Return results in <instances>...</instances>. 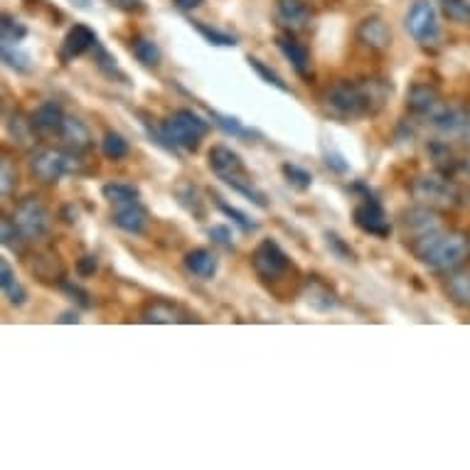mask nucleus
I'll use <instances>...</instances> for the list:
<instances>
[{
    "mask_svg": "<svg viewBox=\"0 0 470 470\" xmlns=\"http://www.w3.org/2000/svg\"><path fill=\"white\" fill-rule=\"evenodd\" d=\"M392 89L382 79H364V81H338L325 91V107L340 121L372 116L384 107Z\"/></svg>",
    "mask_w": 470,
    "mask_h": 470,
    "instance_id": "obj_1",
    "label": "nucleus"
},
{
    "mask_svg": "<svg viewBox=\"0 0 470 470\" xmlns=\"http://www.w3.org/2000/svg\"><path fill=\"white\" fill-rule=\"evenodd\" d=\"M412 254L433 271L453 274L470 259V236L466 232H429L412 239Z\"/></svg>",
    "mask_w": 470,
    "mask_h": 470,
    "instance_id": "obj_2",
    "label": "nucleus"
},
{
    "mask_svg": "<svg viewBox=\"0 0 470 470\" xmlns=\"http://www.w3.org/2000/svg\"><path fill=\"white\" fill-rule=\"evenodd\" d=\"M212 124L195 114L192 108H180L173 116L167 118L160 128H150V136H156V143L166 146L170 153L177 148L183 150H197L200 141L209 133Z\"/></svg>",
    "mask_w": 470,
    "mask_h": 470,
    "instance_id": "obj_3",
    "label": "nucleus"
},
{
    "mask_svg": "<svg viewBox=\"0 0 470 470\" xmlns=\"http://www.w3.org/2000/svg\"><path fill=\"white\" fill-rule=\"evenodd\" d=\"M207 163H209V170L215 173L219 180H225L226 185L236 190L239 195L249 197V202H254L256 207H261L266 209L269 202H266L264 192H259L254 185H252V177L246 173L244 163H242V158L236 150L226 146H215L209 150V156H207Z\"/></svg>",
    "mask_w": 470,
    "mask_h": 470,
    "instance_id": "obj_4",
    "label": "nucleus"
},
{
    "mask_svg": "<svg viewBox=\"0 0 470 470\" xmlns=\"http://www.w3.org/2000/svg\"><path fill=\"white\" fill-rule=\"evenodd\" d=\"M412 195L419 205L446 209V207L461 205V190L453 185L449 175H422L412 183Z\"/></svg>",
    "mask_w": 470,
    "mask_h": 470,
    "instance_id": "obj_5",
    "label": "nucleus"
},
{
    "mask_svg": "<svg viewBox=\"0 0 470 470\" xmlns=\"http://www.w3.org/2000/svg\"><path fill=\"white\" fill-rule=\"evenodd\" d=\"M13 222H15L20 235L25 236L28 242H39V239H45L49 235L52 217H49V209L39 197L30 195L25 200H20V205L15 207Z\"/></svg>",
    "mask_w": 470,
    "mask_h": 470,
    "instance_id": "obj_6",
    "label": "nucleus"
},
{
    "mask_svg": "<svg viewBox=\"0 0 470 470\" xmlns=\"http://www.w3.org/2000/svg\"><path fill=\"white\" fill-rule=\"evenodd\" d=\"M406 30L419 45L429 47V45H436L441 39V22H439V13L433 8V3L429 0H419L414 3L412 10L406 13Z\"/></svg>",
    "mask_w": 470,
    "mask_h": 470,
    "instance_id": "obj_7",
    "label": "nucleus"
},
{
    "mask_svg": "<svg viewBox=\"0 0 470 470\" xmlns=\"http://www.w3.org/2000/svg\"><path fill=\"white\" fill-rule=\"evenodd\" d=\"M252 266H254L259 278L278 281L291 269V259H288V254H286L281 246L276 244L274 239H264L254 249V254H252Z\"/></svg>",
    "mask_w": 470,
    "mask_h": 470,
    "instance_id": "obj_8",
    "label": "nucleus"
},
{
    "mask_svg": "<svg viewBox=\"0 0 470 470\" xmlns=\"http://www.w3.org/2000/svg\"><path fill=\"white\" fill-rule=\"evenodd\" d=\"M353 219L364 235L380 236V239H387V236L392 235V222L387 219L382 202L372 195H364L363 202L355 207Z\"/></svg>",
    "mask_w": 470,
    "mask_h": 470,
    "instance_id": "obj_9",
    "label": "nucleus"
},
{
    "mask_svg": "<svg viewBox=\"0 0 470 470\" xmlns=\"http://www.w3.org/2000/svg\"><path fill=\"white\" fill-rule=\"evenodd\" d=\"M30 170H32V175L38 177L39 183L52 185V183H57V180H62V175L69 173V156L59 153L55 148H39L30 158Z\"/></svg>",
    "mask_w": 470,
    "mask_h": 470,
    "instance_id": "obj_10",
    "label": "nucleus"
},
{
    "mask_svg": "<svg viewBox=\"0 0 470 470\" xmlns=\"http://www.w3.org/2000/svg\"><path fill=\"white\" fill-rule=\"evenodd\" d=\"M97 32L91 28H87V25H74V28L69 30L67 35H64V39H62V49H59V59L64 62V64H69L72 59L81 57L84 52H89V49L97 47Z\"/></svg>",
    "mask_w": 470,
    "mask_h": 470,
    "instance_id": "obj_11",
    "label": "nucleus"
},
{
    "mask_svg": "<svg viewBox=\"0 0 470 470\" xmlns=\"http://www.w3.org/2000/svg\"><path fill=\"white\" fill-rule=\"evenodd\" d=\"M402 226L404 235L409 239H419V236L429 235V232H436L441 229V219L433 212V207H414L409 212H404L402 217Z\"/></svg>",
    "mask_w": 470,
    "mask_h": 470,
    "instance_id": "obj_12",
    "label": "nucleus"
},
{
    "mask_svg": "<svg viewBox=\"0 0 470 470\" xmlns=\"http://www.w3.org/2000/svg\"><path fill=\"white\" fill-rule=\"evenodd\" d=\"M276 47L281 49V55L291 62V67L295 69L298 77L311 79V74H313V69H311V52L298 39H294L291 35H278L276 38Z\"/></svg>",
    "mask_w": 470,
    "mask_h": 470,
    "instance_id": "obj_13",
    "label": "nucleus"
},
{
    "mask_svg": "<svg viewBox=\"0 0 470 470\" xmlns=\"http://www.w3.org/2000/svg\"><path fill=\"white\" fill-rule=\"evenodd\" d=\"M436 131H441L443 136H466L468 128V108H449L441 107L432 118H429Z\"/></svg>",
    "mask_w": 470,
    "mask_h": 470,
    "instance_id": "obj_14",
    "label": "nucleus"
},
{
    "mask_svg": "<svg viewBox=\"0 0 470 470\" xmlns=\"http://www.w3.org/2000/svg\"><path fill=\"white\" fill-rule=\"evenodd\" d=\"M276 18L288 32H298L308 28L311 10L305 8L303 0H276Z\"/></svg>",
    "mask_w": 470,
    "mask_h": 470,
    "instance_id": "obj_15",
    "label": "nucleus"
},
{
    "mask_svg": "<svg viewBox=\"0 0 470 470\" xmlns=\"http://www.w3.org/2000/svg\"><path fill=\"white\" fill-rule=\"evenodd\" d=\"M406 107L409 111H414L416 116L432 118L439 108H441V97L439 91L429 84H414L406 94Z\"/></svg>",
    "mask_w": 470,
    "mask_h": 470,
    "instance_id": "obj_16",
    "label": "nucleus"
},
{
    "mask_svg": "<svg viewBox=\"0 0 470 470\" xmlns=\"http://www.w3.org/2000/svg\"><path fill=\"white\" fill-rule=\"evenodd\" d=\"M357 38L370 49H387L392 45V30L382 18L372 15V18H364L357 25Z\"/></svg>",
    "mask_w": 470,
    "mask_h": 470,
    "instance_id": "obj_17",
    "label": "nucleus"
},
{
    "mask_svg": "<svg viewBox=\"0 0 470 470\" xmlns=\"http://www.w3.org/2000/svg\"><path fill=\"white\" fill-rule=\"evenodd\" d=\"M303 298L305 303L311 305L313 311H318V313H330V311H335L338 308V294H335L330 286H325L323 281H318V278H311L308 284H305L303 288Z\"/></svg>",
    "mask_w": 470,
    "mask_h": 470,
    "instance_id": "obj_18",
    "label": "nucleus"
},
{
    "mask_svg": "<svg viewBox=\"0 0 470 470\" xmlns=\"http://www.w3.org/2000/svg\"><path fill=\"white\" fill-rule=\"evenodd\" d=\"M64 111L59 107V101H45L42 107H38V111L32 114V124L38 128L39 133L45 136H52V133H59L62 126H64Z\"/></svg>",
    "mask_w": 470,
    "mask_h": 470,
    "instance_id": "obj_19",
    "label": "nucleus"
},
{
    "mask_svg": "<svg viewBox=\"0 0 470 470\" xmlns=\"http://www.w3.org/2000/svg\"><path fill=\"white\" fill-rule=\"evenodd\" d=\"M114 225L118 229L128 232V235H143V229L148 225L146 207H141V202L118 207L116 212H114Z\"/></svg>",
    "mask_w": 470,
    "mask_h": 470,
    "instance_id": "obj_20",
    "label": "nucleus"
},
{
    "mask_svg": "<svg viewBox=\"0 0 470 470\" xmlns=\"http://www.w3.org/2000/svg\"><path fill=\"white\" fill-rule=\"evenodd\" d=\"M59 136H62V141H64L74 153H84V150H89V148L94 146L87 124L74 116L64 118V126L59 131Z\"/></svg>",
    "mask_w": 470,
    "mask_h": 470,
    "instance_id": "obj_21",
    "label": "nucleus"
},
{
    "mask_svg": "<svg viewBox=\"0 0 470 470\" xmlns=\"http://www.w3.org/2000/svg\"><path fill=\"white\" fill-rule=\"evenodd\" d=\"M217 266H219V261H217V256L209 249H192V252L185 254V269L197 278H202V281L215 278Z\"/></svg>",
    "mask_w": 470,
    "mask_h": 470,
    "instance_id": "obj_22",
    "label": "nucleus"
},
{
    "mask_svg": "<svg viewBox=\"0 0 470 470\" xmlns=\"http://www.w3.org/2000/svg\"><path fill=\"white\" fill-rule=\"evenodd\" d=\"M143 320L146 323H185L190 320L175 303H167V301H153L146 305L143 311Z\"/></svg>",
    "mask_w": 470,
    "mask_h": 470,
    "instance_id": "obj_23",
    "label": "nucleus"
},
{
    "mask_svg": "<svg viewBox=\"0 0 470 470\" xmlns=\"http://www.w3.org/2000/svg\"><path fill=\"white\" fill-rule=\"evenodd\" d=\"M8 131L18 146L22 148L35 146V131H38V128L32 124V118L22 116L20 111H15V114H10L8 116Z\"/></svg>",
    "mask_w": 470,
    "mask_h": 470,
    "instance_id": "obj_24",
    "label": "nucleus"
},
{
    "mask_svg": "<svg viewBox=\"0 0 470 470\" xmlns=\"http://www.w3.org/2000/svg\"><path fill=\"white\" fill-rule=\"evenodd\" d=\"M429 156H432L436 170L443 173V175H453L461 167V160L456 158V153L449 148L446 141H433L432 146H429Z\"/></svg>",
    "mask_w": 470,
    "mask_h": 470,
    "instance_id": "obj_25",
    "label": "nucleus"
},
{
    "mask_svg": "<svg viewBox=\"0 0 470 470\" xmlns=\"http://www.w3.org/2000/svg\"><path fill=\"white\" fill-rule=\"evenodd\" d=\"M101 195L104 200H108L111 205H133L141 200V192H138V187L128 185V183H108V185L101 187Z\"/></svg>",
    "mask_w": 470,
    "mask_h": 470,
    "instance_id": "obj_26",
    "label": "nucleus"
},
{
    "mask_svg": "<svg viewBox=\"0 0 470 470\" xmlns=\"http://www.w3.org/2000/svg\"><path fill=\"white\" fill-rule=\"evenodd\" d=\"M175 197H177V202L185 207L190 215L197 217V219H205V200H202L200 190H197L192 183L177 185L175 187Z\"/></svg>",
    "mask_w": 470,
    "mask_h": 470,
    "instance_id": "obj_27",
    "label": "nucleus"
},
{
    "mask_svg": "<svg viewBox=\"0 0 470 470\" xmlns=\"http://www.w3.org/2000/svg\"><path fill=\"white\" fill-rule=\"evenodd\" d=\"M131 49H133V57L143 64V67H158L160 64V59H163V52H160V47H158V42L153 38H136L133 39V45H131Z\"/></svg>",
    "mask_w": 470,
    "mask_h": 470,
    "instance_id": "obj_28",
    "label": "nucleus"
},
{
    "mask_svg": "<svg viewBox=\"0 0 470 470\" xmlns=\"http://www.w3.org/2000/svg\"><path fill=\"white\" fill-rule=\"evenodd\" d=\"M446 294L453 303L470 308V274H453L446 281Z\"/></svg>",
    "mask_w": 470,
    "mask_h": 470,
    "instance_id": "obj_29",
    "label": "nucleus"
},
{
    "mask_svg": "<svg viewBox=\"0 0 470 470\" xmlns=\"http://www.w3.org/2000/svg\"><path fill=\"white\" fill-rule=\"evenodd\" d=\"M101 153L108 158V160H124V158L131 153V146L128 141L116 131H108L104 141H101Z\"/></svg>",
    "mask_w": 470,
    "mask_h": 470,
    "instance_id": "obj_30",
    "label": "nucleus"
},
{
    "mask_svg": "<svg viewBox=\"0 0 470 470\" xmlns=\"http://www.w3.org/2000/svg\"><path fill=\"white\" fill-rule=\"evenodd\" d=\"M0 236H3V246H5L8 252H13V254H22V252H25V242H28V239L20 235V229L15 226V222L8 219V217H3Z\"/></svg>",
    "mask_w": 470,
    "mask_h": 470,
    "instance_id": "obj_31",
    "label": "nucleus"
},
{
    "mask_svg": "<svg viewBox=\"0 0 470 470\" xmlns=\"http://www.w3.org/2000/svg\"><path fill=\"white\" fill-rule=\"evenodd\" d=\"M3 62L20 74H28L32 69V57L28 52H22L18 45H8V42H3Z\"/></svg>",
    "mask_w": 470,
    "mask_h": 470,
    "instance_id": "obj_32",
    "label": "nucleus"
},
{
    "mask_svg": "<svg viewBox=\"0 0 470 470\" xmlns=\"http://www.w3.org/2000/svg\"><path fill=\"white\" fill-rule=\"evenodd\" d=\"M207 114H209V118H212V124L222 128V131L229 133V136H235V138L249 136V131L242 126V121H239V118L229 116V114H219V111H215V108H207Z\"/></svg>",
    "mask_w": 470,
    "mask_h": 470,
    "instance_id": "obj_33",
    "label": "nucleus"
},
{
    "mask_svg": "<svg viewBox=\"0 0 470 470\" xmlns=\"http://www.w3.org/2000/svg\"><path fill=\"white\" fill-rule=\"evenodd\" d=\"M192 28H195L197 32H200V35L209 42V45H217V47H235L236 45L235 35L222 32V30H217V28H209V25H205V22H197V20H192Z\"/></svg>",
    "mask_w": 470,
    "mask_h": 470,
    "instance_id": "obj_34",
    "label": "nucleus"
},
{
    "mask_svg": "<svg viewBox=\"0 0 470 470\" xmlns=\"http://www.w3.org/2000/svg\"><path fill=\"white\" fill-rule=\"evenodd\" d=\"M246 62H249V67L254 69V72H256V74H259V77L264 79L266 84H271V87H276V89H278V91H284V94H291V87H288V84H286L284 79H281V77H278V74H276L274 69L269 67V64H264L261 59L249 57V59H246Z\"/></svg>",
    "mask_w": 470,
    "mask_h": 470,
    "instance_id": "obj_35",
    "label": "nucleus"
},
{
    "mask_svg": "<svg viewBox=\"0 0 470 470\" xmlns=\"http://www.w3.org/2000/svg\"><path fill=\"white\" fill-rule=\"evenodd\" d=\"M0 38L8 45H18L22 39L28 38V28L20 22V20L10 18V15H3V22H0Z\"/></svg>",
    "mask_w": 470,
    "mask_h": 470,
    "instance_id": "obj_36",
    "label": "nucleus"
},
{
    "mask_svg": "<svg viewBox=\"0 0 470 470\" xmlns=\"http://www.w3.org/2000/svg\"><path fill=\"white\" fill-rule=\"evenodd\" d=\"M15 187H18V167L8 156H3V160H0V190H3V197L13 195Z\"/></svg>",
    "mask_w": 470,
    "mask_h": 470,
    "instance_id": "obj_37",
    "label": "nucleus"
},
{
    "mask_svg": "<svg viewBox=\"0 0 470 470\" xmlns=\"http://www.w3.org/2000/svg\"><path fill=\"white\" fill-rule=\"evenodd\" d=\"M281 170H284L286 183L291 187H295V190H308V187L313 185V175H311L305 167L294 166V163H284Z\"/></svg>",
    "mask_w": 470,
    "mask_h": 470,
    "instance_id": "obj_38",
    "label": "nucleus"
},
{
    "mask_svg": "<svg viewBox=\"0 0 470 470\" xmlns=\"http://www.w3.org/2000/svg\"><path fill=\"white\" fill-rule=\"evenodd\" d=\"M215 205L219 207V209H222V212H225V215L229 217V219H232V222H235V225L239 226V229H242V232H246V235H249V232H256V229H259V225H256V222H252V219H249V217H246L244 212H242V209H236V207L226 205L222 197L215 195Z\"/></svg>",
    "mask_w": 470,
    "mask_h": 470,
    "instance_id": "obj_39",
    "label": "nucleus"
},
{
    "mask_svg": "<svg viewBox=\"0 0 470 470\" xmlns=\"http://www.w3.org/2000/svg\"><path fill=\"white\" fill-rule=\"evenodd\" d=\"M94 62H97V67L101 69V72H104L107 77H111V79H126V74H124V72L118 69L116 57H111V55H108L107 49L101 47L98 42H97V57H94Z\"/></svg>",
    "mask_w": 470,
    "mask_h": 470,
    "instance_id": "obj_40",
    "label": "nucleus"
},
{
    "mask_svg": "<svg viewBox=\"0 0 470 470\" xmlns=\"http://www.w3.org/2000/svg\"><path fill=\"white\" fill-rule=\"evenodd\" d=\"M443 13H446L453 22H461V25H468L470 22V3H466V0L443 3Z\"/></svg>",
    "mask_w": 470,
    "mask_h": 470,
    "instance_id": "obj_41",
    "label": "nucleus"
},
{
    "mask_svg": "<svg viewBox=\"0 0 470 470\" xmlns=\"http://www.w3.org/2000/svg\"><path fill=\"white\" fill-rule=\"evenodd\" d=\"M325 239H328V246H330V252H333L338 259H343V261H355V259H357V256H355V252H353V246L347 244L345 239H340L338 235L328 232V235H325Z\"/></svg>",
    "mask_w": 470,
    "mask_h": 470,
    "instance_id": "obj_42",
    "label": "nucleus"
},
{
    "mask_svg": "<svg viewBox=\"0 0 470 470\" xmlns=\"http://www.w3.org/2000/svg\"><path fill=\"white\" fill-rule=\"evenodd\" d=\"M209 239L215 242V244L225 246L229 252H235V236H232V229L225 225H215L209 226Z\"/></svg>",
    "mask_w": 470,
    "mask_h": 470,
    "instance_id": "obj_43",
    "label": "nucleus"
},
{
    "mask_svg": "<svg viewBox=\"0 0 470 470\" xmlns=\"http://www.w3.org/2000/svg\"><path fill=\"white\" fill-rule=\"evenodd\" d=\"M3 291H5V295H8V301L13 305H25V301H28V291L20 286L18 278H15V281H10Z\"/></svg>",
    "mask_w": 470,
    "mask_h": 470,
    "instance_id": "obj_44",
    "label": "nucleus"
},
{
    "mask_svg": "<svg viewBox=\"0 0 470 470\" xmlns=\"http://www.w3.org/2000/svg\"><path fill=\"white\" fill-rule=\"evenodd\" d=\"M97 269H98V259L94 254L81 256V259L77 261V274L81 276V278H89V276H94L97 274Z\"/></svg>",
    "mask_w": 470,
    "mask_h": 470,
    "instance_id": "obj_45",
    "label": "nucleus"
},
{
    "mask_svg": "<svg viewBox=\"0 0 470 470\" xmlns=\"http://www.w3.org/2000/svg\"><path fill=\"white\" fill-rule=\"evenodd\" d=\"M325 166L330 167V170H335V173H340V175L350 170V163H347L340 153H325Z\"/></svg>",
    "mask_w": 470,
    "mask_h": 470,
    "instance_id": "obj_46",
    "label": "nucleus"
},
{
    "mask_svg": "<svg viewBox=\"0 0 470 470\" xmlns=\"http://www.w3.org/2000/svg\"><path fill=\"white\" fill-rule=\"evenodd\" d=\"M62 286H64V291H67L69 295H74V298H77V303L81 305V308H89V305H91V301H89V294L84 291V288H79L77 284H69V281H62Z\"/></svg>",
    "mask_w": 470,
    "mask_h": 470,
    "instance_id": "obj_47",
    "label": "nucleus"
},
{
    "mask_svg": "<svg viewBox=\"0 0 470 470\" xmlns=\"http://www.w3.org/2000/svg\"><path fill=\"white\" fill-rule=\"evenodd\" d=\"M104 3H108L111 8H116V10H126V13L143 8V0H104Z\"/></svg>",
    "mask_w": 470,
    "mask_h": 470,
    "instance_id": "obj_48",
    "label": "nucleus"
},
{
    "mask_svg": "<svg viewBox=\"0 0 470 470\" xmlns=\"http://www.w3.org/2000/svg\"><path fill=\"white\" fill-rule=\"evenodd\" d=\"M10 281H15V274H13V269H10L8 261L3 259V261H0V286L5 288V286H8Z\"/></svg>",
    "mask_w": 470,
    "mask_h": 470,
    "instance_id": "obj_49",
    "label": "nucleus"
},
{
    "mask_svg": "<svg viewBox=\"0 0 470 470\" xmlns=\"http://www.w3.org/2000/svg\"><path fill=\"white\" fill-rule=\"evenodd\" d=\"M173 3H175V8H180V10H195V8H200L205 0H173Z\"/></svg>",
    "mask_w": 470,
    "mask_h": 470,
    "instance_id": "obj_50",
    "label": "nucleus"
},
{
    "mask_svg": "<svg viewBox=\"0 0 470 470\" xmlns=\"http://www.w3.org/2000/svg\"><path fill=\"white\" fill-rule=\"evenodd\" d=\"M62 217H64V222H67V225H74V222H77V207L64 205V209H62Z\"/></svg>",
    "mask_w": 470,
    "mask_h": 470,
    "instance_id": "obj_51",
    "label": "nucleus"
},
{
    "mask_svg": "<svg viewBox=\"0 0 470 470\" xmlns=\"http://www.w3.org/2000/svg\"><path fill=\"white\" fill-rule=\"evenodd\" d=\"M59 323H79V315L74 311H67V313L59 315Z\"/></svg>",
    "mask_w": 470,
    "mask_h": 470,
    "instance_id": "obj_52",
    "label": "nucleus"
},
{
    "mask_svg": "<svg viewBox=\"0 0 470 470\" xmlns=\"http://www.w3.org/2000/svg\"><path fill=\"white\" fill-rule=\"evenodd\" d=\"M466 138H470V107H468V128H466Z\"/></svg>",
    "mask_w": 470,
    "mask_h": 470,
    "instance_id": "obj_53",
    "label": "nucleus"
},
{
    "mask_svg": "<svg viewBox=\"0 0 470 470\" xmlns=\"http://www.w3.org/2000/svg\"><path fill=\"white\" fill-rule=\"evenodd\" d=\"M81 8H89V0H81Z\"/></svg>",
    "mask_w": 470,
    "mask_h": 470,
    "instance_id": "obj_54",
    "label": "nucleus"
},
{
    "mask_svg": "<svg viewBox=\"0 0 470 470\" xmlns=\"http://www.w3.org/2000/svg\"><path fill=\"white\" fill-rule=\"evenodd\" d=\"M466 170H468V175H470V163H466Z\"/></svg>",
    "mask_w": 470,
    "mask_h": 470,
    "instance_id": "obj_55",
    "label": "nucleus"
},
{
    "mask_svg": "<svg viewBox=\"0 0 470 470\" xmlns=\"http://www.w3.org/2000/svg\"><path fill=\"white\" fill-rule=\"evenodd\" d=\"M443 3H453V0H443Z\"/></svg>",
    "mask_w": 470,
    "mask_h": 470,
    "instance_id": "obj_56",
    "label": "nucleus"
}]
</instances>
